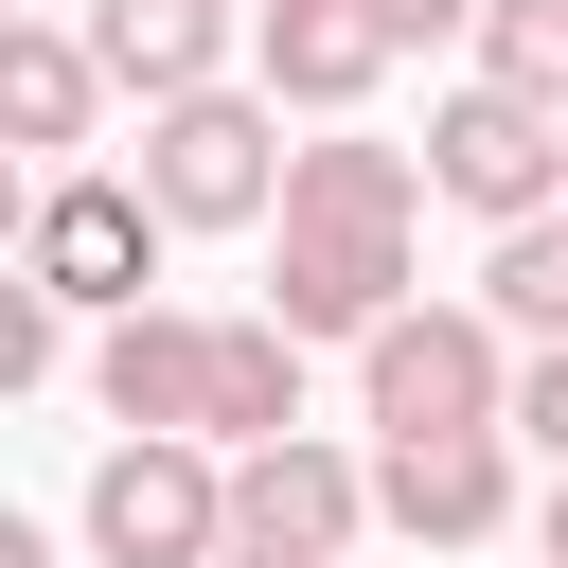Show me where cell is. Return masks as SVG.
<instances>
[{"mask_svg": "<svg viewBox=\"0 0 568 568\" xmlns=\"http://www.w3.org/2000/svg\"><path fill=\"white\" fill-rule=\"evenodd\" d=\"M515 355L532 337L497 302H408L355 337V426L373 444H479V426H515Z\"/></svg>", "mask_w": 568, "mask_h": 568, "instance_id": "cell-1", "label": "cell"}, {"mask_svg": "<svg viewBox=\"0 0 568 568\" xmlns=\"http://www.w3.org/2000/svg\"><path fill=\"white\" fill-rule=\"evenodd\" d=\"M124 178L178 231H266L284 213V89H178V106H142Z\"/></svg>", "mask_w": 568, "mask_h": 568, "instance_id": "cell-2", "label": "cell"}, {"mask_svg": "<svg viewBox=\"0 0 568 568\" xmlns=\"http://www.w3.org/2000/svg\"><path fill=\"white\" fill-rule=\"evenodd\" d=\"M89 568H213L231 550V444H195V426H124L106 462H89Z\"/></svg>", "mask_w": 568, "mask_h": 568, "instance_id": "cell-3", "label": "cell"}, {"mask_svg": "<svg viewBox=\"0 0 568 568\" xmlns=\"http://www.w3.org/2000/svg\"><path fill=\"white\" fill-rule=\"evenodd\" d=\"M160 195L124 178V160H71V178H36V213H18V266L71 302V320H124L142 284H160Z\"/></svg>", "mask_w": 568, "mask_h": 568, "instance_id": "cell-4", "label": "cell"}, {"mask_svg": "<svg viewBox=\"0 0 568 568\" xmlns=\"http://www.w3.org/2000/svg\"><path fill=\"white\" fill-rule=\"evenodd\" d=\"M426 195H462L479 231H515V213H550V195H568V106H532V89H497V71H462V89L426 106Z\"/></svg>", "mask_w": 568, "mask_h": 568, "instance_id": "cell-5", "label": "cell"}, {"mask_svg": "<svg viewBox=\"0 0 568 568\" xmlns=\"http://www.w3.org/2000/svg\"><path fill=\"white\" fill-rule=\"evenodd\" d=\"M408 231H426V213H284L266 320H302V337H373V320H408Z\"/></svg>", "mask_w": 568, "mask_h": 568, "instance_id": "cell-6", "label": "cell"}, {"mask_svg": "<svg viewBox=\"0 0 568 568\" xmlns=\"http://www.w3.org/2000/svg\"><path fill=\"white\" fill-rule=\"evenodd\" d=\"M231 532L355 568V532H373V462H355V444H320V426H284V444H248V462H231Z\"/></svg>", "mask_w": 568, "mask_h": 568, "instance_id": "cell-7", "label": "cell"}, {"mask_svg": "<svg viewBox=\"0 0 568 568\" xmlns=\"http://www.w3.org/2000/svg\"><path fill=\"white\" fill-rule=\"evenodd\" d=\"M373 532H408V550H497V532H515V426H479V444H373Z\"/></svg>", "mask_w": 568, "mask_h": 568, "instance_id": "cell-8", "label": "cell"}, {"mask_svg": "<svg viewBox=\"0 0 568 568\" xmlns=\"http://www.w3.org/2000/svg\"><path fill=\"white\" fill-rule=\"evenodd\" d=\"M390 0H266L248 18V89H284V106H320V124H355L373 89H390Z\"/></svg>", "mask_w": 568, "mask_h": 568, "instance_id": "cell-9", "label": "cell"}, {"mask_svg": "<svg viewBox=\"0 0 568 568\" xmlns=\"http://www.w3.org/2000/svg\"><path fill=\"white\" fill-rule=\"evenodd\" d=\"M71 18H89V53H106L124 106H178V89H231V36L266 0H71Z\"/></svg>", "mask_w": 568, "mask_h": 568, "instance_id": "cell-10", "label": "cell"}, {"mask_svg": "<svg viewBox=\"0 0 568 568\" xmlns=\"http://www.w3.org/2000/svg\"><path fill=\"white\" fill-rule=\"evenodd\" d=\"M89 408H106V426H195V444H213V320L124 302V320L89 337Z\"/></svg>", "mask_w": 568, "mask_h": 568, "instance_id": "cell-11", "label": "cell"}, {"mask_svg": "<svg viewBox=\"0 0 568 568\" xmlns=\"http://www.w3.org/2000/svg\"><path fill=\"white\" fill-rule=\"evenodd\" d=\"M0 124H18L53 178L106 142V53H89V18H18V36H0Z\"/></svg>", "mask_w": 568, "mask_h": 568, "instance_id": "cell-12", "label": "cell"}, {"mask_svg": "<svg viewBox=\"0 0 568 568\" xmlns=\"http://www.w3.org/2000/svg\"><path fill=\"white\" fill-rule=\"evenodd\" d=\"M284 426H302V320L248 302V320H213V444L248 462V444H284Z\"/></svg>", "mask_w": 568, "mask_h": 568, "instance_id": "cell-13", "label": "cell"}, {"mask_svg": "<svg viewBox=\"0 0 568 568\" xmlns=\"http://www.w3.org/2000/svg\"><path fill=\"white\" fill-rule=\"evenodd\" d=\"M284 213H426V160L373 142V124H320V142H284ZM284 213H266V231H284Z\"/></svg>", "mask_w": 568, "mask_h": 568, "instance_id": "cell-14", "label": "cell"}, {"mask_svg": "<svg viewBox=\"0 0 568 568\" xmlns=\"http://www.w3.org/2000/svg\"><path fill=\"white\" fill-rule=\"evenodd\" d=\"M479 302H497L515 337H568V195H550V213H515V231L479 248Z\"/></svg>", "mask_w": 568, "mask_h": 568, "instance_id": "cell-15", "label": "cell"}, {"mask_svg": "<svg viewBox=\"0 0 568 568\" xmlns=\"http://www.w3.org/2000/svg\"><path fill=\"white\" fill-rule=\"evenodd\" d=\"M479 71L532 89V106H568V0H497V18H479Z\"/></svg>", "mask_w": 568, "mask_h": 568, "instance_id": "cell-16", "label": "cell"}, {"mask_svg": "<svg viewBox=\"0 0 568 568\" xmlns=\"http://www.w3.org/2000/svg\"><path fill=\"white\" fill-rule=\"evenodd\" d=\"M53 355H71V302L18 266V284H0V390H53Z\"/></svg>", "mask_w": 568, "mask_h": 568, "instance_id": "cell-17", "label": "cell"}, {"mask_svg": "<svg viewBox=\"0 0 568 568\" xmlns=\"http://www.w3.org/2000/svg\"><path fill=\"white\" fill-rule=\"evenodd\" d=\"M515 444L568 479V337H532V355H515Z\"/></svg>", "mask_w": 568, "mask_h": 568, "instance_id": "cell-18", "label": "cell"}, {"mask_svg": "<svg viewBox=\"0 0 568 568\" xmlns=\"http://www.w3.org/2000/svg\"><path fill=\"white\" fill-rule=\"evenodd\" d=\"M479 18H497V0H390V36H408V53H426V36H479Z\"/></svg>", "mask_w": 568, "mask_h": 568, "instance_id": "cell-19", "label": "cell"}, {"mask_svg": "<svg viewBox=\"0 0 568 568\" xmlns=\"http://www.w3.org/2000/svg\"><path fill=\"white\" fill-rule=\"evenodd\" d=\"M213 568H320V550H266V532H231V550H213Z\"/></svg>", "mask_w": 568, "mask_h": 568, "instance_id": "cell-20", "label": "cell"}, {"mask_svg": "<svg viewBox=\"0 0 568 568\" xmlns=\"http://www.w3.org/2000/svg\"><path fill=\"white\" fill-rule=\"evenodd\" d=\"M550 568H568V479H550Z\"/></svg>", "mask_w": 568, "mask_h": 568, "instance_id": "cell-21", "label": "cell"}]
</instances>
